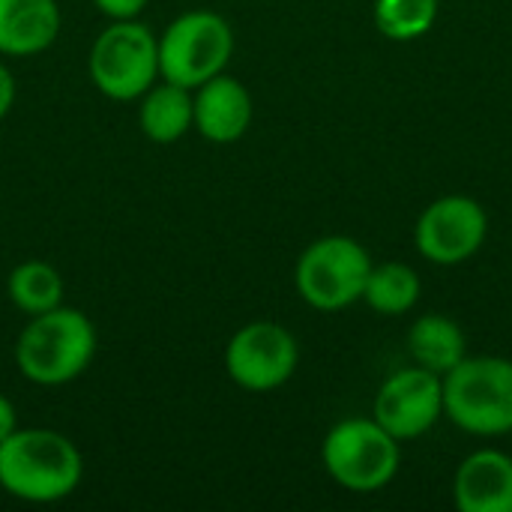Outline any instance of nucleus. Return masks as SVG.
<instances>
[{
	"mask_svg": "<svg viewBox=\"0 0 512 512\" xmlns=\"http://www.w3.org/2000/svg\"><path fill=\"white\" fill-rule=\"evenodd\" d=\"M234 54V30L213 9L177 15L159 36V75L195 90L225 72Z\"/></svg>",
	"mask_w": 512,
	"mask_h": 512,
	"instance_id": "nucleus-5",
	"label": "nucleus"
},
{
	"mask_svg": "<svg viewBox=\"0 0 512 512\" xmlns=\"http://www.w3.org/2000/svg\"><path fill=\"white\" fill-rule=\"evenodd\" d=\"M372 273L369 252L351 237H321L309 243L297 261L294 285L303 303L318 312H339L363 300Z\"/></svg>",
	"mask_w": 512,
	"mask_h": 512,
	"instance_id": "nucleus-7",
	"label": "nucleus"
},
{
	"mask_svg": "<svg viewBox=\"0 0 512 512\" xmlns=\"http://www.w3.org/2000/svg\"><path fill=\"white\" fill-rule=\"evenodd\" d=\"M489 231L486 210L468 195H444L432 201L414 228V243L432 264H462L483 246Z\"/></svg>",
	"mask_w": 512,
	"mask_h": 512,
	"instance_id": "nucleus-9",
	"label": "nucleus"
},
{
	"mask_svg": "<svg viewBox=\"0 0 512 512\" xmlns=\"http://www.w3.org/2000/svg\"><path fill=\"white\" fill-rule=\"evenodd\" d=\"M324 471L348 492L369 495L384 489L399 471V441L378 423L351 417L336 423L321 447Z\"/></svg>",
	"mask_w": 512,
	"mask_h": 512,
	"instance_id": "nucleus-6",
	"label": "nucleus"
},
{
	"mask_svg": "<svg viewBox=\"0 0 512 512\" xmlns=\"http://www.w3.org/2000/svg\"><path fill=\"white\" fill-rule=\"evenodd\" d=\"M15 369L36 387H63L81 378L96 357V327L81 309L57 306L33 315L12 348Z\"/></svg>",
	"mask_w": 512,
	"mask_h": 512,
	"instance_id": "nucleus-2",
	"label": "nucleus"
},
{
	"mask_svg": "<svg viewBox=\"0 0 512 512\" xmlns=\"http://www.w3.org/2000/svg\"><path fill=\"white\" fill-rule=\"evenodd\" d=\"M438 15V0H375V24L387 39L411 42L429 33Z\"/></svg>",
	"mask_w": 512,
	"mask_h": 512,
	"instance_id": "nucleus-18",
	"label": "nucleus"
},
{
	"mask_svg": "<svg viewBox=\"0 0 512 512\" xmlns=\"http://www.w3.org/2000/svg\"><path fill=\"white\" fill-rule=\"evenodd\" d=\"M63 291L66 288H63V276L57 273V267H51L48 261H36V258L15 264L6 279V294L12 306L24 312L27 318L57 309L63 303Z\"/></svg>",
	"mask_w": 512,
	"mask_h": 512,
	"instance_id": "nucleus-16",
	"label": "nucleus"
},
{
	"mask_svg": "<svg viewBox=\"0 0 512 512\" xmlns=\"http://www.w3.org/2000/svg\"><path fill=\"white\" fill-rule=\"evenodd\" d=\"M84 477L78 447L54 429H15L0 444V489L27 504H57Z\"/></svg>",
	"mask_w": 512,
	"mask_h": 512,
	"instance_id": "nucleus-1",
	"label": "nucleus"
},
{
	"mask_svg": "<svg viewBox=\"0 0 512 512\" xmlns=\"http://www.w3.org/2000/svg\"><path fill=\"white\" fill-rule=\"evenodd\" d=\"M297 363V339L276 321H249L225 345V372L246 393L279 390L291 381Z\"/></svg>",
	"mask_w": 512,
	"mask_h": 512,
	"instance_id": "nucleus-8",
	"label": "nucleus"
},
{
	"mask_svg": "<svg viewBox=\"0 0 512 512\" xmlns=\"http://www.w3.org/2000/svg\"><path fill=\"white\" fill-rule=\"evenodd\" d=\"M93 3L108 21H123V18H138L150 0H93Z\"/></svg>",
	"mask_w": 512,
	"mask_h": 512,
	"instance_id": "nucleus-19",
	"label": "nucleus"
},
{
	"mask_svg": "<svg viewBox=\"0 0 512 512\" xmlns=\"http://www.w3.org/2000/svg\"><path fill=\"white\" fill-rule=\"evenodd\" d=\"M462 512H512V459L501 450L471 453L453 480Z\"/></svg>",
	"mask_w": 512,
	"mask_h": 512,
	"instance_id": "nucleus-12",
	"label": "nucleus"
},
{
	"mask_svg": "<svg viewBox=\"0 0 512 512\" xmlns=\"http://www.w3.org/2000/svg\"><path fill=\"white\" fill-rule=\"evenodd\" d=\"M18 429V414H15V405L0 393V444Z\"/></svg>",
	"mask_w": 512,
	"mask_h": 512,
	"instance_id": "nucleus-21",
	"label": "nucleus"
},
{
	"mask_svg": "<svg viewBox=\"0 0 512 512\" xmlns=\"http://www.w3.org/2000/svg\"><path fill=\"white\" fill-rule=\"evenodd\" d=\"M90 84L111 102H138L159 75V36L138 18L111 21L87 54Z\"/></svg>",
	"mask_w": 512,
	"mask_h": 512,
	"instance_id": "nucleus-3",
	"label": "nucleus"
},
{
	"mask_svg": "<svg viewBox=\"0 0 512 512\" xmlns=\"http://www.w3.org/2000/svg\"><path fill=\"white\" fill-rule=\"evenodd\" d=\"M363 300L381 315H405L420 300V276L414 273V267L399 261L378 264L366 279Z\"/></svg>",
	"mask_w": 512,
	"mask_h": 512,
	"instance_id": "nucleus-17",
	"label": "nucleus"
},
{
	"mask_svg": "<svg viewBox=\"0 0 512 512\" xmlns=\"http://www.w3.org/2000/svg\"><path fill=\"white\" fill-rule=\"evenodd\" d=\"M138 126L153 144H174L192 129V90L174 81H156L138 99Z\"/></svg>",
	"mask_w": 512,
	"mask_h": 512,
	"instance_id": "nucleus-14",
	"label": "nucleus"
},
{
	"mask_svg": "<svg viewBox=\"0 0 512 512\" xmlns=\"http://www.w3.org/2000/svg\"><path fill=\"white\" fill-rule=\"evenodd\" d=\"M15 96H18V87H15V75L9 72L6 63H0V120L12 111L15 105Z\"/></svg>",
	"mask_w": 512,
	"mask_h": 512,
	"instance_id": "nucleus-20",
	"label": "nucleus"
},
{
	"mask_svg": "<svg viewBox=\"0 0 512 512\" xmlns=\"http://www.w3.org/2000/svg\"><path fill=\"white\" fill-rule=\"evenodd\" d=\"M57 0H0V57H36L60 36Z\"/></svg>",
	"mask_w": 512,
	"mask_h": 512,
	"instance_id": "nucleus-13",
	"label": "nucleus"
},
{
	"mask_svg": "<svg viewBox=\"0 0 512 512\" xmlns=\"http://www.w3.org/2000/svg\"><path fill=\"white\" fill-rule=\"evenodd\" d=\"M444 414L471 435L512 432V360L465 357L444 375Z\"/></svg>",
	"mask_w": 512,
	"mask_h": 512,
	"instance_id": "nucleus-4",
	"label": "nucleus"
},
{
	"mask_svg": "<svg viewBox=\"0 0 512 512\" xmlns=\"http://www.w3.org/2000/svg\"><path fill=\"white\" fill-rule=\"evenodd\" d=\"M252 126V96L243 81L228 72L192 90V129L210 144H234Z\"/></svg>",
	"mask_w": 512,
	"mask_h": 512,
	"instance_id": "nucleus-11",
	"label": "nucleus"
},
{
	"mask_svg": "<svg viewBox=\"0 0 512 512\" xmlns=\"http://www.w3.org/2000/svg\"><path fill=\"white\" fill-rule=\"evenodd\" d=\"M444 414V378L414 366L384 381L375 399V420L396 438H420Z\"/></svg>",
	"mask_w": 512,
	"mask_h": 512,
	"instance_id": "nucleus-10",
	"label": "nucleus"
},
{
	"mask_svg": "<svg viewBox=\"0 0 512 512\" xmlns=\"http://www.w3.org/2000/svg\"><path fill=\"white\" fill-rule=\"evenodd\" d=\"M408 351L417 360V366L444 378L468 357V339L453 318L423 315L408 330Z\"/></svg>",
	"mask_w": 512,
	"mask_h": 512,
	"instance_id": "nucleus-15",
	"label": "nucleus"
}]
</instances>
